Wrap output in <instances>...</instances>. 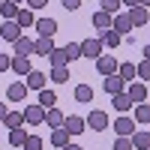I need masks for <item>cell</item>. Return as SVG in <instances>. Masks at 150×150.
I'll use <instances>...</instances> for the list:
<instances>
[{
    "instance_id": "1",
    "label": "cell",
    "mask_w": 150,
    "mask_h": 150,
    "mask_svg": "<svg viewBox=\"0 0 150 150\" xmlns=\"http://www.w3.org/2000/svg\"><path fill=\"white\" fill-rule=\"evenodd\" d=\"M24 123H27V126H42L45 123V108L39 102H30L24 108Z\"/></svg>"
},
{
    "instance_id": "2",
    "label": "cell",
    "mask_w": 150,
    "mask_h": 150,
    "mask_svg": "<svg viewBox=\"0 0 150 150\" xmlns=\"http://www.w3.org/2000/svg\"><path fill=\"white\" fill-rule=\"evenodd\" d=\"M78 48H81V57H90V60H96V57H102V42L96 39V36H90V39H84V42H78Z\"/></svg>"
},
{
    "instance_id": "3",
    "label": "cell",
    "mask_w": 150,
    "mask_h": 150,
    "mask_svg": "<svg viewBox=\"0 0 150 150\" xmlns=\"http://www.w3.org/2000/svg\"><path fill=\"white\" fill-rule=\"evenodd\" d=\"M96 72L99 75H117V57L114 54H102V57H96Z\"/></svg>"
},
{
    "instance_id": "4",
    "label": "cell",
    "mask_w": 150,
    "mask_h": 150,
    "mask_svg": "<svg viewBox=\"0 0 150 150\" xmlns=\"http://www.w3.org/2000/svg\"><path fill=\"white\" fill-rule=\"evenodd\" d=\"M87 129H96V132H102V129H108V114L105 111H99V108H93L90 114H87Z\"/></svg>"
},
{
    "instance_id": "5",
    "label": "cell",
    "mask_w": 150,
    "mask_h": 150,
    "mask_svg": "<svg viewBox=\"0 0 150 150\" xmlns=\"http://www.w3.org/2000/svg\"><path fill=\"white\" fill-rule=\"evenodd\" d=\"M135 129H138V123H135L132 117H117V120H114V132H117V138H129Z\"/></svg>"
},
{
    "instance_id": "6",
    "label": "cell",
    "mask_w": 150,
    "mask_h": 150,
    "mask_svg": "<svg viewBox=\"0 0 150 150\" xmlns=\"http://www.w3.org/2000/svg\"><path fill=\"white\" fill-rule=\"evenodd\" d=\"M126 96L132 99L135 105H141V102H147V84H144V81H135V84H129V90H126Z\"/></svg>"
},
{
    "instance_id": "7",
    "label": "cell",
    "mask_w": 150,
    "mask_h": 150,
    "mask_svg": "<svg viewBox=\"0 0 150 150\" xmlns=\"http://www.w3.org/2000/svg\"><path fill=\"white\" fill-rule=\"evenodd\" d=\"M21 36V27H18V21H3L0 24V39H6V42H15Z\"/></svg>"
},
{
    "instance_id": "8",
    "label": "cell",
    "mask_w": 150,
    "mask_h": 150,
    "mask_svg": "<svg viewBox=\"0 0 150 150\" xmlns=\"http://www.w3.org/2000/svg\"><path fill=\"white\" fill-rule=\"evenodd\" d=\"M45 78H48L45 72H39V69H30V75L24 78V84H27V90H45Z\"/></svg>"
},
{
    "instance_id": "9",
    "label": "cell",
    "mask_w": 150,
    "mask_h": 150,
    "mask_svg": "<svg viewBox=\"0 0 150 150\" xmlns=\"http://www.w3.org/2000/svg\"><path fill=\"white\" fill-rule=\"evenodd\" d=\"M126 15H129V21H132V27H144V24L150 21V12H147L144 6H132Z\"/></svg>"
},
{
    "instance_id": "10",
    "label": "cell",
    "mask_w": 150,
    "mask_h": 150,
    "mask_svg": "<svg viewBox=\"0 0 150 150\" xmlns=\"http://www.w3.org/2000/svg\"><path fill=\"white\" fill-rule=\"evenodd\" d=\"M129 141H132V150H150V132L135 129V132L129 135Z\"/></svg>"
},
{
    "instance_id": "11",
    "label": "cell",
    "mask_w": 150,
    "mask_h": 150,
    "mask_svg": "<svg viewBox=\"0 0 150 150\" xmlns=\"http://www.w3.org/2000/svg\"><path fill=\"white\" fill-rule=\"evenodd\" d=\"M54 51V39L51 36H39V39L33 42V54H39V57H48Z\"/></svg>"
},
{
    "instance_id": "12",
    "label": "cell",
    "mask_w": 150,
    "mask_h": 150,
    "mask_svg": "<svg viewBox=\"0 0 150 150\" xmlns=\"http://www.w3.org/2000/svg\"><path fill=\"white\" fill-rule=\"evenodd\" d=\"M30 57H21V54H15V57H12V72H15V75H21V78H27V75H30Z\"/></svg>"
},
{
    "instance_id": "13",
    "label": "cell",
    "mask_w": 150,
    "mask_h": 150,
    "mask_svg": "<svg viewBox=\"0 0 150 150\" xmlns=\"http://www.w3.org/2000/svg\"><path fill=\"white\" fill-rule=\"evenodd\" d=\"M33 27L39 30V36H51V39H54V33H57V21H54V18H36Z\"/></svg>"
},
{
    "instance_id": "14",
    "label": "cell",
    "mask_w": 150,
    "mask_h": 150,
    "mask_svg": "<svg viewBox=\"0 0 150 150\" xmlns=\"http://www.w3.org/2000/svg\"><path fill=\"white\" fill-rule=\"evenodd\" d=\"M6 96L12 99V102H24V96H27V84H24V81L9 84V87H6Z\"/></svg>"
},
{
    "instance_id": "15",
    "label": "cell",
    "mask_w": 150,
    "mask_h": 150,
    "mask_svg": "<svg viewBox=\"0 0 150 150\" xmlns=\"http://www.w3.org/2000/svg\"><path fill=\"white\" fill-rule=\"evenodd\" d=\"M90 21H93L96 33H102V30H111V15H108V12H102V9H96Z\"/></svg>"
},
{
    "instance_id": "16",
    "label": "cell",
    "mask_w": 150,
    "mask_h": 150,
    "mask_svg": "<svg viewBox=\"0 0 150 150\" xmlns=\"http://www.w3.org/2000/svg\"><path fill=\"white\" fill-rule=\"evenodd\" d=\"M111 30H117L120 36H123V33H129V30H132V21H129V15H123V12H117V15L111 18Z\"/></svg>"
},
{
    "instance_id": "17",
    "label": "cell",
    "mask_w": 150,
    "mask_h": 150,
    "mask_svg": "<svg viewBox=\"0 0 150 150\" xmlns=\"http://www.w3.org/2000/svg\"><path fill=\"white\" fill-rule=\"evenodd\" d=\"M69 138L72 135L63 129V126H57V129H51V147H57V150H63L66 144H69Z\"/></svg>"
},
{
    "instance_id": "18",
    "label": "cell",
    "mask_w": 150,
    "mask_h": 150,
    "mask_svg": "<svg viewBox=\"0 0 150 150\" xmlns=\"http://www.w3.org/2000/svg\"><path fill=\"white\" fill-rule=\"evenodd\" d=\"M63 129H66L69 135H81V132L87 129V123H84V117H66V120H63Z\"/></svg>"
},
{
    "instance_id": "19",
    "label": "cell",
    "mask_w": 150,
    "mask_h": 150,
    "mask_svg": "<svg viewBox=\"0 0 150 150\" xmlns=\"http://www.w3.org/2000/svg\"><path fill=\"white\" fill-rule=\"evenodd\" d=\"M12 48H15V54H21V57H30V54H33V42H30L24 33L18 36L15 42H12Z\"/></svg>"
},
{
    "instance_id": "20",
    "label": "cell",
    "mask_w": 150,
    "mask_h": 150,
    "mask_svg": "<svg viewBox=\"0 0 150 150\" xmlns=\"http://www.w3.org/2000/svg\"><path fill=\"white\" fill-rule=\"evenodd\" d=\"M111 105H114V108L120 111V114H123V111H129V108H135V102H132V99L126 96V90H123V93H114V96H111Z\"/></svg>"
},
{
    "instance_id": "21",
    "label": "cell",
    "mask_w": 150,
    "mask_h": 150,
    "mask_svg": "<svg viewBox=\"0 0 150 150\" xmlns=\"http://www.w3.org/2000/svg\"><path fill=\"white\" fill-rule=\"evenodd\" d=\"M96 39L102 42L105 48H117L120 45V33L117 30H102V33H96Z\"/></svg>"
},
{
    "instance_id": "22",
    "label": "cell",
    "mask_w": 150,
    "mask_h": 150,
    "mask_svg": "<svg viewBox=\"0 0 150 150\" xmlns=\"http://www.w3.org/2000/svg\"><path fill=\"white\" fill-rule=\"evenodd\" d=\"M123 87H126V81H123L120 75H108V78H105V93H111V96L123 93Z\"/></svg>"
},
{
    "instance_id": "23",
    "label": "cell",
    "mask_w": 150,
    "mask_h": 150,
    "mask_svg": "<svg viewBox=\"0 0 150 150\" xmlns=\"http://www.w3.org/2000/svg\"><path fill=\"white\" fill-rule=\"evenodd\" d=\"M18 9H21L18 3H12V0H3V3H0V15H3L6 21H15V18H18Z\"/></svg>"
},
{
    "instance_id": "24",
    "label": "cell",
    "mask_w": 150,
    "mask_h": 150,
    "mask_svg": "<svg viewBox=\"0 0 150 150\" xmlns=\"http://www.w3.org/2000/svg\"><path fill=\"white\" fill-rule=\"evenodd\" d=\"M39 105L48 111V108H57V93L54 90H48V87H45V90H39Z\"/></svg>"
},
{
    "instance_id": "25",
    "label": "cell",
    "mask_w": 150,
    "mask_h": 150,
    "mask_svg": "<svg viewBox=\"0 0 150 150\" xmlns=\"http://www.w3.org/2000/svg\"><path fill=\"white\" fill-rule=\"evenodd\" d=\"M135 123H141V126H147L150 123V102H141V105H135Z\"/></svg>"
},
{
    "instance_id": "26",
    "label": "cell",
    "mask_w": 150,
    "mask_h": 150,
    "mask_svg": "<svg viewBox=\"0 0 150 150\" xmlns=\"http://www.w3.org/2000/svg\"><path fill=\"white\" fill-rule=\"evenodd\" d=\"M63 111H57V108H48L45 111V123H48V126H51V129H57V126H63Z\"/></svg>"
},
{
    "instance_id": "27",
    "label": "cell",
    "mask_w": 150,
    "mask_h": 150,
    "mask_svg": "<svg viewBox=\"0 0 150 150\" xmlns=\"http://www.w3.org/2000/svg\"><path fill=\"white\" fill-rule=\"evenodd\" d=\"M15 21H18V27H21V30H24V27H33V24H36L33 12H30L27 6H21V9H18V18H15Z\"/></svg>"
},
{
    "instance_id": "28",
    "label": "cell",
    "mask_w": 150,
    "mask_h": 150,
    "mask_svg": "<svg viewBox=\"0 0 150 150\" xmlns=\"http://www.w3.org/2000/svg\"><path fill=\"white\" fill-rule=\"evenodd\" d=\"M21 123H24V111H9L6 120H3V126L6 129H21Z\"/></svg>"
},
{
    "instance_id": "29",
    "label": "cell",
    "mask_w": 150,
    "mask_h": 150,
    "mask_svg": "<svg viewBox=\"0 0 150 150\" xmlns=\"http://www.w3.org/2000/svg\"><path fill=\"white\" fill-rule=\"evenodd\" d=\"M48 63H51V69H54V66H66V63H69V57H66L63 48H54V51L48 54Z\"/></svg>"
},
{
    "instance_id": "30",
    "label": "cell",
    "mask_w": 150,
    "mask_h": 150,
    "mask_svg": "<svg viewBox=\"0 0 150 150\" xmlns=\"http://www.w3.org/2000/svg\"><path fill=\"white\" fill-rule=\"evenodd\" d=\"M93 99V87L90 84H78L75 87V102H90Z\"/></svg>"
},
{
    "instance_id": "31",
    "label": "cell",
    "mask_w": 150,
    "mask_h": 150,
    "mask_svg": "<svg viewBox=\"0 0 150 150\" xmlns=\"http://www.w3.org/2000/svg\"><path fill=\"white\" fill-rule=\"evenodd\" d=\"M24 138H27L24 126H21V129H9V144H12V147H24Z\"/></svg>"
},
{
    "instance_id": "32",
    "label": "cell",
    "mask_w": 150,
    "mask_h": 150,
    "mask_svg": "<svg viewBox=\"0 0 150 150\" xmlns=\"http://www.w3.org/2000/svg\"><path fill=\"white\" fill-rule=\"evenodd\" d=\"M117 75H120L123 81H132L135 78V63H120L117 66Z\"/></svg>"
},
{
    "instance_id": "33",
    "label": "cell",
    "mask_w": 150,
    "mask_h": 150,
    "mask_svg": "<svg viewBox=\"0 0 150 150\" xmlns=\"http://www.w3.org/2000/svg\"><path fill=\"white\" fill-rule=\"evenodd\" d=\"M63 51H66V57H69V63H75V60L81 57V48H78V42H69V45H63Z\"/></svg>"
},
{
    "instance_id": "34",
    "label": "cell",
    "mask_w": 150,
    "mask_h": 150,
    "mask_svg": "<svg viewBox=\"0 0 150 150\" xmlns=\"http://www.w3.org/2000/svg\"><path fill=\"white\" fill-rule=\"evenodd\" d=\"M51 78H54L57 84H63V81H69V69H66V66H54V69H51Z\"/></svg>"
},
{
    "instance_id": "35",
    "label": "cell",
    "mask_w": 150,
    "mask_h": 150,
    "mask_svg": "<svg viewBox=\"0 0 150 150\" xmlns=\"http://www.w3.org/2000/svg\"><path fill=\"white\" fill-rule=\"evenodd\" d=\"M135 78H141V81L150 78V60H141V63L135 66Z\"/></svg>"
},
{
    "instance_id": "36",
    "label": "cell",
    "mask_w": 150,
    "mask_h": 150,
    "mask_svg": "<svg viewBox=\"0 0 150 150\" xmlns=\"http://www.w3.org/2000/svg\"><path fill=\"white\" fill-rule=\"evenodd\" d=\"M99 6H102V12H108V15H114V12H120V0H102V3H99Z\"/></svg>"
},
{
    "instance_id": "37",
    "label": "cell",
    "mask_w": 150,
    "mask_h": 150,
    "mask_svg": "<svg viewBox=\"0 0 150 150\" xmlns=\"http://www.w3.org/2000/svg\"><path fill=\"white\" fill-rule=\"evenodd\" d=\"M24 150H42V138L39 135H27L24 138Z\"/></svg>"
},
{
    "instance_id": "38",
    "label": "cell",
    "mask_w": 150,
    "mask_h": 150,
    "mask_svg": "<svg viewBox=\"0 0 150 150\" xmlns=\"http://www.w3.org/2000/svg\"><path fill=\"white\" fill-rule=\"evenodd\" d=\"M114 150H132V141L129 138H117L114 141Z\"/></svg>"
},
{
    "instance_id": "39",
    "label": "cell",
    "mask_w": 150,
    "mask_h": 150,
    "mask_svg": "<svg viewBox=\"0 0 150 150\" xmlns=\"http://www.w3.org/2000/svg\"><path fill=\"white\" fill-rule=\"evenodd\" d=\"M6 69H12V57L9 54H0V72H6Z\"/></svg>"
},
{
    "instance_id": "40",
    "label": "cell",
    "mask_w": 150,
    "mask_h": 150,
    "mask_svg": "<svg viewBox=\"0 0 150 150\" xmlns=\"http://www.w3.org/2000/svg\"><path fill=\"white\" fill-rule=\"evenodd\" d=\"M60 3H63V9H69V12H75L81 6V0H60Z\"/></svg>"
},
{
    "instance_id": "41",
    "label": "cell",
    "mask_w": 150,
    "mask_h": 150,
    "mask_svg": "<svg viewBox=\"0 0 150 150\" xmlns=\"http://www.w3.org/2000/svg\"><path fill=\"white\" fill-rule=\"evenodd\" d=\"M48 0H27V9H42Z\"/></svg>"
},
{
    "instance_id": "42",
    "label": "cell",
    "mask_w": 150,
    "mask_h": 150,
    "mask_svg": "<svg viewBox=\"0 0 150 150\" xmlns=\"http://www.w3.org/2000/svg\"><path fill=\"white\" fill-rule=\"evenodd\" d=\"M6 114H9V108H6L3 102H0V123H3V120H6Z\"/></svg>"
},
{
    "instance_id": "43",
    "label": "cell",
    "mask_w": 150,
    "mask_h": 150,
    "mask_svg": "<svg viewBox=\"0 0 150 150\" xmlns=\"http://www.w3.org/2000/svg\"><path fill=\"white\" fill-rule=\"evenodd\" d=\"M120 3H123V6H129V9H132V6H138V0H120Z\"/></svg>"
},
{
    "instance_id": "44",
    "label": "cell",
    "mask_w": 150,
    "mask_h": 150,
    "mask_svg": "<svg viewBox=\"0 0 150 150\" xmlns=\"http://www.w3.org/2000/svg\"><path fill=\"white\" fill-rule=\"evenodd\" d=\"M63 150H84V147H78V144H72V141H69V144H66Z\"/></svg>"
},
{
    "instance_id": "45",
    "label": "cell",
    "mask_w": 150,
    "mask_h": 150,
    "mask_svg": "<svg viewBox=\"0 0 150 150\" xmlns=\"http://www.w3.org/2000/svg\"><path fill=\"white\" fill-rule=\"evenodd\" d=\"M144 60H150V42L144 45Z\"/></svg>"
},
{
    "instance_id": "46",
    "label": "cell",
    "mask_w": 150,
    "mask_h": 150,
    "mask_svg": "<svg viewBox=\"0 0 150 150\" xmlns=\"http://www.w3.org/2000/svg\"><path fill=\"white\" fill-rule=\"evenodd\" d=\"M138 6H144V9H147V6H150V0H138Z\"/></svg>"
},
{
    "instance_id": "47",
    "label": "cell",
    "mask_w": 150,
    "mask_h": 150,
    "mask_svg": "<svg viewBox=\"0 0 150 150\" xmlns=\"http://www.w3.org/2000/svg\"><path fill=\"white\" fill-rule=\"evenodd\" d=\"M12 3H18V6H21V3H27V0H12Z\"/></svg>"
},
{
    "instance_id": "48",
    "label": "cell",
    "mask_w": 150,
    "mask_h": 150,
    "mask_svg": "<svg viewBox=\"0 0 150 150\" xmlns=\"http://www.w3.org/2000/svg\"><path fill=\"white\" fill-rule=\"evenodd\" d=\"M0 3H3V0H0Z\"/></svg>"
}]
</instances>
